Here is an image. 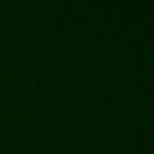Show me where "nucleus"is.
Returning <instances> with one entry per match:
<instances>
[]
</instances>
